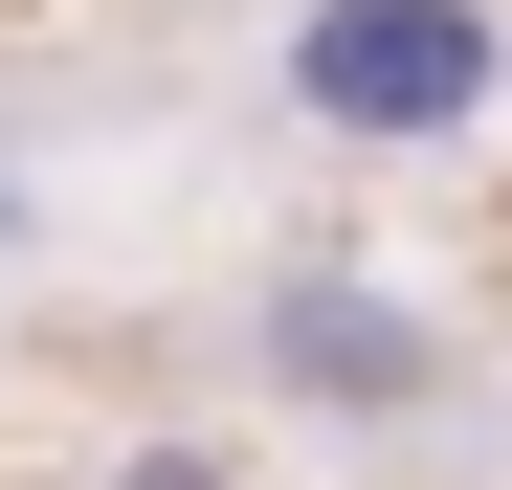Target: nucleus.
<instances>
[{
    "instance_id": "nucleus-2",
    "label": "nucleus",
    "mask_w": 512,
    "mask_h": 490,
    "mask_svg": "<svg viewBox=\"0 0 512 490\" xmlns=\"http://www.w3.org/2000/svg\"><path fill=\"white\" fill-rule=\"evenodd\" d=\"M268 379H290V401H379V424H401V401H446V335H423L401 290H357V268H290V290H268Z\"/></svg>"
},
{
    "instance_id": "nucleus-3",
    "label": "nucleus",
    "mask_w": 512,
    "mask_h": 490,
    "mask_svg": "<svg viewBox=\"0 0 512 490\" xmlns=\"http://www.w3.org/2000/svg\"><path fill=\"white\" fill-rule=\"evenodd\" d=\"M112 490H245V468H112Z\"/></svg>"
},
{
    "instance_id": "nucleus-1",
    "label": "nucleus",
    "mask_w": 512,
    "mask_h": 490,
    "mask_svg": "<svg viewBox=\"0 0 512 490\" xmlns=\"http://www.w3.org/2000/svg\"><path fill=\"white\" fill-rule=\"evenodd\" d=\"M268 90L334 156H468L512 112V0H290V23H268Z\"/></svg>"
}]
</instances>
